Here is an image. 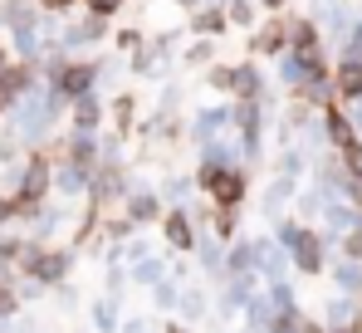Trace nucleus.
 <instances>
[{"label": "nucleus", "instance_id": "obj_1", "mask_svg": "<svg viewBox=\"0 0 362 333\" xmlns=\"http://www.w3.org/2000/svg\"><path fill=\"white\" fill-rule=\"evenodd\" d=\"M206 186L216 191L221 206H235V201H240V176H230V171H216V166H211V171H206Z\"/></svg>", "mask_w": 362, "mask_h": 333}, {"label": "nucleus", "instance_id": "obj_2", "mask_svg": "<svg viewBox=\"0 0 362 333\" xmlns=\"http://www.w3.org/2000/svg\"><path fill=\"white\" fill-rule=\"evenodd\" d=\"M45 181H49V166H45V162H30V171H25V186H20V201L30 206V201L45 191Z\"/></svg>", "mask_w": 362, "mask_h": 333}, {"label": "nucleus", "instance_id": "obj_3", "mask_svg": "<svg viewBox=\"0 0 362 333\" xmlns=\"http://www.w3.org/2000/svg\"><path fill=\"white\" fill-rule=\"evenodd\" d=\"M338 94H348V98L362 94V64H348V69L338 74Z\"/></svg>", "mask_w": 362, "mask_h": 333}, {"label": "nucleus", "instance_id": "obj_4", "mask_svg": "<svg viewBox=\"0 0 362 333\" xmlns=\"http://www.w3.org/2000/svg\"><path fill=\"white\" fill-rule=\"evenodd\" d=\"M59 270H64V255H40L35 260V275L40 279H59Z\"/></svg>", "mask_w": 362, "mask_h": 333}, {"label": "nucleus", "instance_id": "obj_5", "mask_svg": "<svg viewBox=\"0 0 362 333\" xmlns=\"http://www.w3.org/2000/svg\"><path fill=\"white\" fill-rule=\"evenodd\" d=\"M299 265L303 270H318V245H313L308 235H299Z\"/></svg>", "mask_w": 362, "mask_h": 333}, {"label": "nucleus", "instance_id": "obj_6", "mask_svg": "<svg viewBox=\"0 0 362 333\" xmlns=\"http://www.w3.org/2000/svg\"><path fill=\"white\" fill-rule=\"evenodd\" d=\"M88 79H93L88 69H69V74H64V89H69V94H83V89H88Z\"/></svg>", "mask_w": 362, "mask_h": 333}, {"label": "nucleus", "instance_id": "obj_7", "mask_svg": "<svg viewBox=\"0 0 362 333\" xmlns=\"http://www.w3.org/2000/svg\"><path fill=\"white\" fill-rule=\"evenodd\" d=\"M167 235H172L177 245H191V235H186V216H172V221H167Z\"/></svg>", "mask_w": 362, "mask_h": 333}, {"label": "nucleus", "instance_id": "obj_8", "mask_svg": "<svg viewBox=\"0 0 362 333\" xmlns=\"http://www.w3.org/2000/svg\"><path fill=\"white\" fill-rule=\"evenodd\" d=\"M279 45H284V30H264L259 35V50H279Z\"/></svg>", "mask_w": 362, "mask_h": 333}, {"label": "nucleus", "instance_id": "obj_9", "mask_svg": "<svg viewBox=\"0 0 362 333\" xmlns=\"http://www.w3.org/2000/svg\"><path fill=\"white\" fill-rule=\"evenodd\" d=\"M88 5H93V10H98V15H113V10H118L122 0H88Z\"/></svg>", "mask_w": 362, "mask_h": 333}, {"label": "nucleus", "instance_id": "obj_10", "mask_svg": "<svg viewBox=\"0 0 362 333\" xmlns=\"http://www.w3.org/2000/svg\"><path fill=\"white\" fill-rule=\"evenodd\" d=\"M45 5H49V10H64V5H69V0H45Z\"/></svg>", "mask_w": 362, "mask_h": 333}, {"label": "nucleus", "instance_id": "obj_11", "mask_svg": "<svg viewBox=\"0 0 362 333\" xmlns=\"http://www.w3.org/2000/svg\"><path fill=\"white\" fill-rule=\"evenodd\" d=\"M264 5H284V0H264Z\"/></svg>", "mask_w": 362, "mask_h": 333}, {"label": "nucleus", "instance_id": "obj_12", "mask_svg": "<svg viewBox=\"0 0 362 333\" xmlns=\"http://www.w3.org/2000/svg\"><path fill=\"white\" fill-rule=\"evenodd\" d=\"M303 333H318V329H303Z\"/></svg>", "mask_w": 362, "mask_h": 333}]
</instances>
